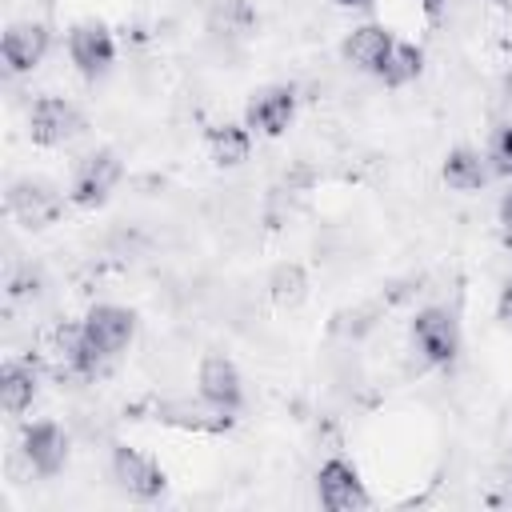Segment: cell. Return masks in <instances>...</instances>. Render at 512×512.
<instances>
[{"label": "cell", "mask_w": 512, "mask_h": 512, "mask_svg": "<svg viewBox=\"0 0 512 512\" xmlns=\"http://www.w3.org/2000/svg\"><path fill=\"white\" fill-rule=\"evenodd\" d=\"M80 324H84V356H80V368H76L80 376H96L136 336V312H128L120 304H92Z\"/></svg>", "instance_id": "6da1fadb"}, {"label": "cell", "mask_w": 512, "mask_h": 512, "mask_svg": "<svg viewBox=\"0 0 512 512\" xmlns=\"http://www.w3.org/2000/svg\"><path fill=\"white\" fill-rule=\"evenodd\" d=\"M120 180V156L112 148H96L84 160H76L72 168V184H68V200L80 208H96L108 200V192Z\"/></svg>", "instance_id": "7a4b0ae2"}, {"label": "cell", "mask_w": 512, "mask_h": 512, "mask_svg": "<svg viewBox=\"0 0 512 512\" xmlns=\"http://www.w3.org/2000/svg\"><path fill=\"white\" fill-rule=\"evenodd\" d=\"M412 344L428 364H452L460 356V324L448 308H420L412 320Z\"/></svg>", "instance_id": "3957f363"}, {"label": "cell", "mask_w": 512, "mask_h": 512, "mask_svg": "<svg viewBox=\"0 0 512 512\" xmlns=\"http://www.w3.org/2000/svg\"><path fill=\"white\" fill-rule=\"evenodd\" d=\"M196 392L220 416H232L244 404V380H240L236 364L228 356H220V352H208L200 360V368H196Z\"/></svg>", "instance_id": "277c9868"}, {"label": "cell", "mask_w": 512, "mask_h": 512, "mask_svg": "<svg viewBox=\"0 0 512 512\" xmlns=\"http://www.w3.org/2000/svg\"><path fill=\"white\" fill-rule=\"evenodd\" d=\"M8 212L24 224V228H48L60 220L64 212V196L40 180V176H24L16 184H8Z\"/></svg>", "instance_id": "5b68a950"}, {"label": "cell", "mask_w": 512, "mask_h": 512, "mask_svg": "<svg viewBox=\"0 0 512 512\" xmlns=\"http://www.w3.org/2000/svg\"><path fill=\"white\" fill-rule=\"evenodd\" d=\"M80 132H84L80 112L68 100H60V96H40L32 104V112H28V136L40 148H60V144H68Z\"/></svg>", "instance_id": "8992f818"}, {"label": "cell", "mask_w": 512, "mask_h": 512, "mask_svg": "<svg viewBox=\"0 0 512 512\" xmlns=\"http://www.w3.org/2000/svg\"><path fill=\"white\" fill-rule=\"evenodd\" d=\"M68 56H72V64H76L80 76L96 80V76H104V72L112 68V60H116V40H112V32H108L100 20H80V24H72V32H68Z\"/></svg>", "instance_id": "52a82bcc"}, {"label": "cell", "mask_w": 512, "mask_h": 512, "mask_svg": "<svg viewBox=\"0 0 512 512\" xmlns=\"http://www.w3.org/2000/svg\"><path fill=\"white\" fill-rule=\"evenodd\" d=\"M316 496H320V504H324L328 512H356V508H368V492H364L360 472H356L348 460H340V456H332V460L320 464V472H316Z\"/></svg>", "instance_id": "ba28073f"}, {"label": "cell", "mask_w": 512, "mask_h": 512, "mask_svg": "<svg viewBox=\"0 0 512 512\" xmlns=\"http://www.w3.org/2000/svg\"><path fill=\"white\" fill-rule=\"evenodd\" d=\"M112 480L132 496V500H156L164 492V472L156 468L152 456L128 448V444H116L112 448Z\"/></svg>", "instance_id": "9c48e42d"}, {"label": "cell", "mask_w": 512, "mask_h": 512, "mask_svg": "<svg viewBox=\"0 0 512 512\" xmlns=\"http://www.w3.org/2000/svg\"><path fill=\"white\" fill-rule=\"evenodd\" d=\"M296 116V88L288 84H272V88H260L248 108H244V124L260 136H280Z\"/></svg>", "instance_id": "30bf717a"}, {"label": "cell", "mask_w": 512, "mask_h": 512, "mask_svg": "<svg viewBox=\"0 0 512 512\" xmlns=\"http://www.w3.org/2000/svg\"><path fill=\"white\" fill-rule=\"evenodd\" d=\"M20 448H24V460H28L40 476H56V472L68 464V436H64V428L52 424V420L28 424Z\"/></svg>", "instance_id": "8fae6325"}, {"label": "cell", "mask_w": 512, "mask_h": 512, "mask_svg": "<svg viewBox=\"0 0 512 512\" xmlns=\"http://www.w3.org/2000/svg\"><path fill=\"white\" fill-rule=\"evenodd\" d=\"M48 44H52V36H48L44 24H36V20H16V24H8V32H4V40H0V56H4V64H8L12 72H32V68L48 56Z\"/></svg>", "instance_id": "7c38bea8"}, {"label": "cell", "mask_w": 512, "mask_h": 512, "mask_svg": "<svg viewBox=\"0 0 512 512\" xmlns=\"http://www.w3.org/2000/svg\"><path fill=\"white\" fill-rule=\"evenodd\" d=\"M392 48H396V40H392V32H388L384 24H360V28L348 32V40H344L340 52H344V60L356 64L360 72L380 76L384 64H388V56H392Z\"/></svg>", "instance_id": "4fadbf2b"}, {"label": "cell", "mask_w": 512, "mask_h": 512, "mask_svg": "<svg viewBox=\"0 0 512 512\" xmlns=\"http://www.w3.org/2000/svg\"><path fill=\"white\" fill-rule=\"evenodd\" d=\"M36 400V364L28 360H8L0 368V404L8 416H20Z\"/></svg>", "instance_id": "5bb4252c"}, {"label": "cell", "mask_w": 512, "mask_h": 512, "mask_svg": "<svg viewBox=\"0 0 512 512\" xmlns=\"http://www.w3.org/2000/svg\"><path fill=\"white\" fill-rule=\"evenodd\" d=\"M208 148H212V160L220 168H232L240 160H248V148H252V128L248 124H216L208 132Z\"/></svg>", "instance_id": "9a60e30c"}, {"label": "cell", "mask_w": 512, "mask_h": 512, "mask_svg": "<svg viewBox=\"0 0 512 512\" xmlns=\"http://www.w3.org/2000/svg\"><path fill=\"white\" fill-rule=\"evenodd\" d=\"M444 180H448V188H456V192H476V188H484L488 172H484L480 152H472V148H452V152L444 156Z\"/></svg>", "instance_id": "2e32d148"}, {"label": "cell", "mask_w": 512, "mask_h": 512, "mask_svg": "<svg viewBox=\"0 0 512 512\" xmlns=\"http://www.w3.org/2000/svg\"><path fill=\"white\" fill-rule=\"evenodd\" d=\"M268 296L276 308H296L308 296V276L300 264H276L268 276Z\"/></svg>", "instance_id": "e0dca14e"}, {"label": "cell", "mask_w": 512, "mask_h": 512, "mask_svg": "<svg viewBox=\"0 0 512 512\" xmlns=\"http://www.w3.org/2000/svg\"><path fill=\"white\" fill-rule=\"evenodd\" d=\"M420 68H424V52H420L416 44H400V40H396V48H392V56H388L380 80H384L388 88H404L408 80L420 76Z\"/></svg>", "instance_id": "ac0fdd59"}, {"label": "cell", "mask_w": 512, "mask_h": 512, "mask_svg": "<svg viewBox=\"0 0 512 512\" xmlns=\"http://www.w3.org/2000/svg\"><path fill=\"white\" fill-rule=\"evenodd\" d=\"M488 160H492V168H496L500 176H512V124L500 128V132L492 136V144H488Z\"/></svg>", "instance_id": "d6986e66"}, {"label": "cell", "mask_w": 512, "mask_h": 512, "mask_svg": "<svg viewBox=\"0 0 512 512\" xmlns=\"http://www.w3.org/2000/svg\"><path fill=\"white\" fill-rule=\"evenodd\" d=\"M496 320H500V324L512 332V280L500 288V300H496Z\"/></svg>", "instance_id": "ffe728a7"}, {"label": "cell", "mask_w": 512, "mask_h": 512, "mask_svg": "<svg viewBox=\"0 0 512 512\" xmlns=\"http://www.w3.org/2000/svg\"><path fill=\"white\" fill-rule=\"evenodd\" d=\"M500 232H504V240L512 244V188H508L504 200H500Z\"/></svg>", "instance_id": "44dd1931"}, {"label": "cell", "mask_w": 512, "mask_h": 512, "mask_svg": "<svg viewBox=\"0 0 512 512\" xmlns=\"http://www.w3.org/2000/svg\"><path fill=\"white\" fill-rule=\"evenodd\" d=\"M420 8H424V16H428V20H440V12H444V0H420Z\"/></svg>", "instance_id": "7402d4cb"}, {"label": "cell", "mask_w": 512, "mask_h": 512, "mask_svg": "<svg viewBox=\"0 0 512 512\" xmlns=\"http://www.w3.org/2000/svg\"><path fill=\"white\" fill-rule=\"evenodd\" d=\"M336 4H344V8H364V4H372V0H336Z\"/></svg>", "instance_id": "603a6c76"}, {"label": "cell", "mask_w": 512, "mask_h": 512, "mask_svg": "<svg viewBox=\"0 0 512 512\" xmlns=\"http://www.w3.org/2000/svg\"><path fill=\"white\" fill-rule=\"evenodd\" d=\"M496 4H508V0H496Z\"/></svg>", "instance_id": "cb8c5ba5"}]
</instances>
